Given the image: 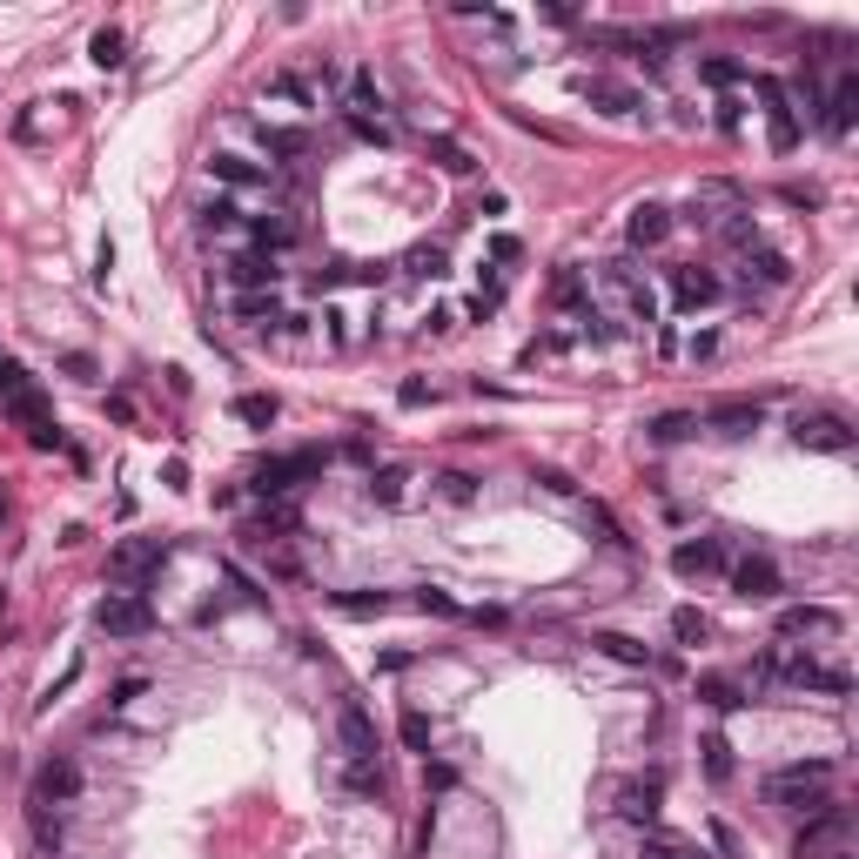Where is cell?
<instances>
[{"mask_svg": "<svg viewBox=\"0 0 859 859\" xmlns=\"http://www.w3.org/2000/svg\"><path fill=\"white\" fill-rule=\"evenodd\" d=\"M826 779H833V765H826V759L779 765V772L765 779V799H772V806H806V812H819V806H826Z\"/></svg>", "mask_w": 859, "mask_h": 859, "instance_id": "1", "label": "cell"}, {"mask_svg": "<svg viewBox=\"0 0 859 859\" xmlns=\"http://www.w3.org/2000/svg\"><path fill=\"white\" fill-rule=\"evenodd\" d=\"M162 564H169V544H162V537H128V544H114V551H108V577L122 584V592L148 584Z\"/></svg>", "mask_w": 859, "mask_h": 859, "instance_id": "2", "label": "cell"}, {"mask_svg": "<svg viewBox=\"0 0 859 859\" xmlns=\"http://www.w3.org/2000/svg\"><path fill=\"white\" fill-rule=\"evenodd\" d=\"M95 624L108 638H148L154 632V605L141 598V592H108L101 605H95Z\"/></svg>", "mask_w": 859, "mask_h": 859, "instance_id": "3", "label": "cell"}, {"mask_svg": "<svg viewBox=\"0 0 859 859\" xmlns=\"http://www.w3.org/2000/svg\"><path fill=\"white\" fill-rule=\"evenodd\" d=\"M793 444H799V450L846 457V450H852V423H846L839 410H799V416H793Z\"/></svg>", "mask_w": 859, "mask_h": 859, "instance_id": "4", "label": "cell"}, {"mask_svg": "<svg viewBox=\"0 0 859 859\" xmlns=\"http://www.w3.org/2000/svg\"><path fill=\"white\" fill-rule=\"evenodd\" d=\"M302 477H316V450H296V457H269V463H256V490H262V497H289Z\"/></svg>", "mask_w": 859, "mask_h": 859, "instance_id": "5", "label": "cell"}, {"mask_svg": "<svg viewBox=\"0 0 859 859\" xmlns=\"http://www.w3.org/2000/svg\"><path fill=\"white\" fill-rule=\"evenodd\" d=\"M759 101H765V135H772V154H793V148H799V122H793L786 88H779L772 74H759Z\"/></svg>", "mask_w": 859, "mask_h": 859, "instance_id": "6", "label": "cell"}, {"mask_svg": "<svg viewBox=\"0 0 859 859\" xmlns=\"http://www.w3.org/2000/svg\"><path fill=\"white\" fill-rule=\"evenodd\" d=\"M839 611L833 605H786L779 611V638H833Z\"/></svg>", "mask_w": 859, "mask_h": 859, "instance_id": "7", "label": "cell"}, {"mask_svg": "<svg viewBox=\"0 0 859 859\" xmlns=\"http://www.w3.org/2000/svg\"><path fill=\"white\" fill-rule=\"evenodd\" d=\"M34 799H41V806H74V799H82V765H74V759H48L41 779H34Z\"/></svg>", "mask_w": 859, "mask_h": 859, "instance_id": "8", "label": "cell"}, {"mask_svg": "<svg viewBox=\"0 0 859 859\" xmlns=\"http://www.w3.org/2000/svg\"><path fill=\"white\" fill-rule=\"evenodd\" d=\"M732 592L746 598V605L779 598V564H772V558H738V564H732Z\"/></svg>", "mask_w": 859, "mask_h": 859, "instance_id": "9", "label": "cell"}, {"mask_svg": "<svg viewBox=\"0 0 859 859\" xmlns=\"http://www.w3.org/2000/svg\"><path fill=\"white\" fill-rule=\"evenodd\" d=\"M336 738H343V752H349V759H376V719L357 706V698H349V706L336 712Z\"/></svg>", "mask_w": 859, "mask_h": 859, "instance_id": "10", "label": "cell"}, {"mask_svg": "<svg viewBox=\"0 0 859 859\" xmlns=\"http://www.w3.org/2000/svg\"><path fill=\"white\" fill-rule=\"evenodd\" d=\"M672 571H679V577H719V571H725V544H719V537L679 544V551H672Z\"/></svg>", "mask_w": 859, "mask_h": 859, "instance_id": "11", "label": "cell"}, {"mask_svg": "<svg viewBox=\"0 0 859 859\" xmlns=\"http://www.w3.org/2000/svg\"><path fill=\"white\" fill-rule=\"evenodd\" d=\"M624 236H632V249H658V242L672 236V209L665 202H638L632 222H624Z\"/></svg>", "mask_w": 859, "mask_h": 859, "instance_id": "12", "label": "cell"}, {"mask_svg": "<svg viewBox=\"0 0 859 859\" xmlns=\"http://www.w3.org/2000/svg\"><path fill=\"white\" fill-rule=\"evenodd\" d=\"M852 114H859V74H839V82H833V95H826V114H819V122H826V135H833V141H846Z\"/></svg>", "mask_w": 859, "mask_h": 859, "instance_id": "13", "label": "cell"}, {"mask_svg": "<svg viewBox=\"0 0 859 859\" xmlns=\"http://www.w3.org/2000/svg\"><path fill=\"white\" fill-rule=\"evenodd\" d=\"M672 296H679V309H706V302H719V276L685 262V269H672Z\"/></svg>", "mask_w": 859, "mask_h": 859, "instance_id": "14", "label": "cell"}, {"mask_svg": "<svg viewBox=\"0 0 859 859\" xmlns=\"http://www.w3.org/2000/svg\"><path fill=\"white\" fill-rule=\"evenodd\" d=\"M833 839H846V806H833V799H826V806H819V812L806 819V833H799V846H793V852L806 859V852L833 846Z\"/></svg>", "mask_w": 859, "mask_h": 859, "instance_id": "15", "label": "cell"}, {"mask_svg": "<svg viewBox=\"0 0 859 859\" xmlns=\"http://www.w3.org/2000/svg\"><path fill=\"white\" fill-rule=\"evenodd\" d=\"M706 423L719 430V437H752V430L765 423V410L738 397V403H712V410H706Z\"/></svg>", "mask_w": 859, "mask_h": 859, "instance_id": "16", "label": "cell"}, {"mask_svg": "<svg viewBox=\"0 0 859 859\" xmlns=\"http://www.w3.org/2000/svg\"><path fill=\"white\" fill-rule=\"evenodd\" d=\"M228 283L249 289V296L269 289V283H276V256H262V249H256V256H236V262H228Z\"/></svg>", "mask_w": 859, "mask_h": 859, "instance_id": "17", "label": "cell"}, {"mask_svg": "<svg viewBox=\"0 0 859 859\" xmlns=\"http://www.w3.org/2000/svg\"><path fill=\"white\" fill-rule=\"evenodd\" d=\"M618 812L632 819V826H651V819H658V779H645V786H624V793H618Z\"/></svg>", "mask_w": 859, "mask_h": 859, "instance_id": "18", "label": "cell"}, {"mask_svg": "<svg viewBox=\"0 0 859 859\" xmlns=\"http://www.w3.org/2000/svg\"><path fill=\"white\" fill-rule=\"evenodd\" d=\"M209 175H215V182H228V188H262V182H269V169L242 162V154H215V162H209Z\"/></svg>", "mask_w": 859, "mask_h": 859, "instance_id": "19", "label": "cell"}, {"mask_svg": "<svg viewBox=\"0 0 859 859\" xmlns=\"http://www.w3.org/2000/svg\"><path fill=\"white\" fill-rule=\"evenodd\" d=\"M88 61L114 74V67H122V61H128V34H122V27H101V34H95V41H88Z\"/></svg>", "mask_w": 859, "mask_h": 859, "instance_id": "20", "label": "cell"}, {"mask_svg": "<svg viewBox=\"0 0 859 859\" xmlns=\"http://www.w3.org/2000/svg\"><path fill=\"white\" fill-rule=\"evenodd\" d=\"M793 276V262L786 256H779V249H759L752 262H746V283H765V289H779V283H786Z\"/></svg>", "mask_w": 859, "mask_h": 859, "instance_id": "21", "label": "cell"}, {"mask_svg": "<svg viewBox=\"0 0 859 859\" xmlns=\"http://www.w3.org/2000/svg\"><path fill=\"white\" fill-rule=\"evenodd\" d=\"M430 162H437L444 175H471L477 162H471V148H463V141H450V135H437V141H430Z\"/></svg>", "mask_w": 859, "mask_h": 859, "instance_id": "22", "label": "cell"}, {"mask_svg": "<svg viewBox=\"0 0 859 859\" xmlns=\"http://www.w3.org/2000/svg\"><path fill=\"white\" fill-rule=\"evenodd\" d=\"M289 242H296V222H289V215H262V222H256V249H262V256H276V249H289Z\"/></svg>", "mask_w": 859, "mask_h": 859, "instance_id": "23", "label": "cell"}, {"mask_svg": "<svg viewBox=\"0 0 859 859\" xmlns=\"http://www.w3.org/2000/svg\"><path fill=\"white\" fill-rule=\"evenodd\" d=\"M276 397H262V389H249V397H236V423H249V430H269V423H276Z\"/></svg>", "mask_w": 859, "mask_h": 859, "instance_id": "24", "label": "cell"}, {"mask_svg": "<svg viewBox=\"0 0 859 859\" xmlns=\"http://www.w3.org/2000/svg\"><path fill=\"white\" fill-rule=\"evenodd\" d=\"M584 95H592L605 114H632V108H638V95H632V88H618V82H584Z\"/></svg>", "mask_w": 859, "mask_h": 859, "instance_id": "25", "label": "cell"}, {"mask_svg": "<svg viewBox=\"0 0 859 859\" xmlns=\"http://www.w3.org/2000/svg\"><path fill=\"white\" fill-rule=\"evenodd\" d=\"M672 638H679V645H706V638H712V624H706V611H692V605H679V611H672Z\"/></svg>", "mask_w": 859, "mask_h": 859, "instance_id": "26", "label": "cell"}, {"mask_svg": "<svg viewBox=\"0 0 859 859\" xmlns=\"http://www.w3.org/2000/svg\"><path fill=\"white\" fill-rule=\"evenodd\" d=\"M370 503H383V511H397L403 503V471L389 463V471H370Z\"/></svg>", "mask_w": 859, "mask_h": 859, "instance_id": "27", "label": "cell"}, {"mask_svg": "<svg viewBox=\"0 0 859 859\" xmlns=\"http://www.w3.org/2000/svg\"><path fill=\"white\" fill-rule=\"evenodd\" d=\"M370 108H383V88H376L370 67H357L349 74V114H370Z\"/></svg>", "mask_w": 859, "mask_h": 859, "instance_id": "28", "label": "cell"}, {"mask_svg": "<svg viewBox=\"0 0 859 859\" xmlns=\"http://www.w3.org/2000/svg\"><path fill=\"white\" fill-rule=\"evenodd\" d=\"M336 611H343V618H383V611H389V592H343Z\"/></svg>", "mask_w": 859, "mask_h": 859, "instance_id": "29", "label": "cell"}, {"mask_svg": "<svg viewBox=\"0 0 859 859\" xmlns=\"http://www.w3.org/2000/svg\"><path fill=\"white\" fill-rule=\"evenodd\" d=\"M698 74H706L712 88H732V82H746V61H732V54H706V61H698Z\"/></svg>", "mask_w": 859, "mask_h": 859, "instance_id": "30", "label": "cell"}, {"mask_svg": "<svg viewBox=\"0 0 859 859\" xmlns=\"http://www.w3.org/2000/svg\"><path fill=\"white\" fill-rule=\"evenodd\" d=\"M598 651H611L618 665H645V658H651L638 638H624V632H598Z\"/></svg>", "mask_w": 859, "mask_h": 859, "instance_id": "31", "label": "cell"}, {"mask_svg": "<svg viewBox=\"0 0 859 859\" xmlns=\"http://www.w3.org/2000/svg\"><path fill=\"white\" fill-rule=\"evenodd\" d=\"M698 698H706V706H719V712H732V706H746V692H738L732 679H698Z\"/></svg>", "mask_w": 859, "mask_h": 859, "instance_id": "32", "label": "cell"}, {"mask_svg": "<svg viewBox=\"0 0 859 859\" xmlns=\"http://www.w3.org/2000/svg\"><path fill=\"white\" fill-rule=\"evenodd\" d=\"M262 148H269V154H289V162H296V154H309V135H302V128H262Z\"/></svg>", "mask_w": 859, "mask_h": 859, "instance_id": "33", "label": "cell"}, {"mask_svg": "<svg viewBox=\"0 0 859 859\" xmlns=\"http://www.w3.org/2000/svg\"><path fill=\"white\" fill-rule=\"evenodd\" d=\"M410 276L444 283V276H450V256H444V249H410Z\"/></svg>", "mask_w": 859, "mask_h": 859, "instance_id": "34", "label": "cell"}, {"mask_svg": "<svg viewBox=\"0 0 859 859\" xmlns=\"http://www.w3.org/2000/svg\"><path fill=\"white\" fill-rule=\"evenodd\" d=\"M236 316H249V323H283V309H276V296H269V289H256V296L236 302Z\"/></svg>", "mask_w": 859, "mask_h": 859, "instance_id": "35", "label": "cell"}, {"mask_svg": "<svg viewBox=\"0 0 859 859\" xmlns=\"http://www.w3.org/2000/svg\"><path fill=\"white\" fill-rule=\"evenodd\" d=\"M692 430H698V416H685V410L651 416V437H658V444H679V437H692Z\"/></svg>", "mask_w": 859, "mask_h": 859, "instance_id": "36", "label": "cell"}, {"mask_svg": "<svg viewBox=\"0 0 859 859\" xmlns=\"http://www.w3.org/2000/svg\"><path fill=\"white\" fill-rule=\"evenodd\" d=\"M269 95H276V101H296V108H309V88L296 82V74H269Z\"/></svg>", "mask_w": 859, "mask_h": 859, "instance_id": "37", "label": "cell"}, {"mask_svg": "<svg viewBox=\"0 0 859 859\" xmlns=\"http://www.w3.org/2000/svg\"><path fill=\"white\" fill-rule=\"evenodd\" d=\"M416 611H437V618H457V598H450V592H437V584H423V592H416Z\"/></svg>", "mask_w": 859, "mask_h": 859, "instance_id": "38", "label": "cell"}, {"mask_svg": "<svg viewBox=\"0 0 859 859\" xmlns=\"http://www.w3.org/2000/svg\"><path fill=\"white\" fill-rule=\"evenodd\" d=\"M403 746L410 752H430V719L423 712H403Z\"/></svg>", "mask_w": 859, "mask_h": 859, "instance_id": "39", "label": "cell"}, {"mask_svg": "<svg viewBox=\"0 0 859 859\" xmlns=\"http://www.w3.org/2000/svg\"><path fill=\"white\" fill-rule=\"evenodd\" d=\"M349 793H383V772L370 759H357V765H349Z\"/></svg>", "mask_w": 859, "mask_h": 859, "instance_id": "40", "label": "cell"}, {"mask_svg": "<svg viewBox=\"0 0 859 859\" xmlns=\"http://www.w3.org/2000/svg\"><path fill=\"white\" fill-rule=\"evenodd\" d=\"M645 859H706V852H692L679 839H645Z\"/></svg>", "mask_w": 859, "mask_h": 859, "instance_id": "41", "label": "cell"}, {"mask_svg": "<svg viewBox=\"0 0 859 859\" xmlns=\"http://www.w3.org/2000/svg\"><path fill=\"white\" fill-rule=\"evenodd\" d=\"M349 128H357L363 141H389V122H383V114H349Z\"/></svg>", "mask_w": 859, "mask_h": 859, "instance_id": "42", "label": "cell"}, {"mask_svg": "<svg viewBox=\"0 0 859 859\" xmlns=\"http://www.w3.org/2000/svg\"><path fill=\"white\" fill-rule=\"evenodd\" d=\"M437 490L450 497V503H471L477 490H471V477H463V471H450V477H437Z\"/></svg>", "mask_w": 859, "mask_h": 859, "instance_id": "43", "label": "cell"}, {"mask_svg": "<svg viewBox=\"0 0 859 859\" xmlns=\"http://www.w3.org/2000/svg\"><path fill=\"white\" fill-rule=\"evenodd\" d=\"M706 772H712V779H732V759H725V738H706Z\"/></svg>", "mask_w": 859, "mask_h": 859, "instance_id": "44", "label": "cell"}, {"mask_svg": "<svg viewBox=\"0 0 859 859\" xmlns=\"http://www.w3.org/2000/svg\"><path fill=\"white\" fill-rule=\"evenodd\" d=\"M397 403H403V410H423V403H430V383H423V376H410V383L397 389Z\"/></svg>", "mask_w": 859, "mask_h": 859, "instance_id": "45", "label": "cell"}, {"mask_svg": "<svg viewBox=\"0 0 859 859\" xmlns=\"http://www.w3.org/2000/svg\"><path fill=\"white\" fill-rule=\"evenodd\" d=\"M236 215H242L236 202H209V209H202V222H209V228H236Z\"/></svg>", "mask_w": 859, "mask_h": 859, "instance_id": "46", "label": "cell"}, {"mask_svg": "<svg viewBox=\"0 0 859 859\" xmlns=\"http://www.w3.org/2000/svg\"><path fill=\"white\" fill-rule=\"evenodd\" d=\"M490 256H497V262H518L524 249H518V236H497V242H490Z\"/></svg>", "mask_w": 859, "mask_h": 859, "instance_id": "47", "label": "cell"}]
</instances>
